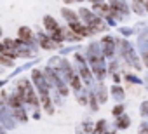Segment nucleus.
Wrapping results in <instances>:
<instances>
[{
  "mask_svg": "<svg viewBox=\"0 0 148 134\" xmlns=\"http://www.w3.org/2000/svg\"><path fill=\"white\" fill-rule=\"evenodd\" d=\"M18 92L21 94V98H23V101L25 103H28L30 106H38V99H37V96H35V91H33V87H32V82L28 80V79H21V80H18Z\"/></svg>",
  "mask_w": 148,
  "mask_h": 134,
  "instance_id": "nucleus-1",
  "label": "nucleus"
},
{
  "mask_svg": "<svg viewBox=\"0 0 148 134\" xmlns=\"http://www.w3.org/2000/svg\"><path fill=\"white\" fill-rule=\"evenodd\" d=\"M92 134H103V132H101V131H98V129H94V131H92Z\"/></svg>",
  "mask_w": 148,
  "mask_h": 134,
  "instance_id": "nucleus-24",
  "label": "nucleus"
},
{
  "mask_svg": "<svg viewBox=\"0 0 148 134\" xmlns=\"http://www.w3.org/2000/svg\"><path fill=\"white\" fill-rule=\"evenodd\" d=\"M124 110H125V106L120 103V105H117V106L113 108V111H112V113H113L115 117H120V115H124Z\"/></svg>",
  "mask_w": 148,
  "mask_h": 134,
  "instance_id": "nucleus-17",
  "label": "nucleus"
},
{
  "mask_svg": "<svg viewBox=\"0 0 148 134\" xmlns=\"http://www.w3.org/2000/svg\"><path fill=\"white\" fill-rule=\"evenodd\" d=\"M94 94H96V98L99 99V103H106V98H108V94H106V87H105L103 84H99V85L96 87Z\"/></svg>",
  "mask_w": 148,
  "mask_h": 134,
  "instance_id": "nucleus-11",
  "label": "nucleus"
},
{
  "mask_svg": "<svg viewBox=\"0 0 148 134\" xmlns=\"http://www.w3.org/2000/svg\"><path fill=\"white\" fill-rule=\"evenodd\" d=\"M117 129H127L129 125H131V118L124 113V115H120V117H117Z\"/></svg>",
  "mask_w": 148,
  "mask_h": 134,
  "instance_id": "nucleus-12",
  "label": "nucleus"
},
{
  "mask_svg": "<svg viewBox=\"0 0 148 134\" xmlns=\"http://www.w3.org/2000/svg\"><path fill=\"white\" fill-rule=\"evenodd\" d=\"M14 59L12 56H7V54H0V61H2L4 66H14Z\"/></svg>",
  "mask_w": 148,
  "mask_h": 134,
  "instance_id": "nucleus-15",
  "label": "nucleus"
},
{
  "mask_svg": "<svg viewBox=\"0 0 148 134\" xmlns=\"http://www.w3.org/2000/svg\"><path fill=\"white\" fill-rule=\"evenodd\" d=\"M92 127H94V125H92L91 120H86V122H84V131H86V132H92V131H94Z\"/></svg>",
  "mask_w": 148,
  "mask_h": 134,
  "instance_id": "nucleus-20",
  "label": "nucleus"
},
{
  "mask_svg": "<svg viewBox=\"0 0 148 134\" xmlns=\"http://www.w3.org/2000/svg\"><path fill=\"white\" fill-rule=\"evenodd\" d=\"M42 23H44V28H45L47 31H54V30L59 28V26H58V21H56L52 16H44Z\"/></svg>",
  "mask_w": 148,
  "mask_h": 134,
  "instance_id": "nucleus-8",
  "label": "nucleus"
},
{
  "mask_svg": "<svg viewBox=\"0 0 148 134\" xmlns=\"http://www.w3.org/2000/svg\"><path fill=\"white\" fill-rule=\"evenodd\" d=\"M143 61H145V64L148 66V49H145V51H143Z\"/></svg>",
  "mask_w": 148,
  "mask_h": 134,
  "instance_id": "nucleus-22",
  "label": "nucleus"
},
{
  "mask_svg": "<svg viewBox=\"0 0 148 134\" xmlns=\"http://www.w3.org/2000/svg\"><path fill=\"white\" fill-rule=\"evenodd\" d=\"M112 96H113L117 101H122L125 94H124V89H122L120 85H117V84H115V85H112Z\"/></svg>",
  "mask_w": 148,
  "mask_h": 134,
  "instance_id": "nucleus-13",
  "label": "nucleus"
},
{
  "mask_svg": "<svg viewBox=\"0 0 148 134\" xmlns=\"http://www.w3.org/2000/svg\"><path fill=\"white\" fill-rule=\"evenodd\" d=\"M92 4H99V2H103V0H91Z\"/></svg>",
  "mask_w": 148,
  "mask_h": 134,
  "instance_id": "nucleus-25",
  "label": "nucleus"
},
{
  "mask_svg": "<svg viewBox=\"0 0 148 134\" xmlns=\"http://www.w3.org/2000/svg\"><path fill=\"white\" fill-rule=\"evenodd\" d=\"M124 79H125V80H129V82H132V84H141V80H139L138 77L129 75V73H125V75H124Z\"/></svg>",
  "mask_w": 148,
  "mask_h": 134,
  "instance_id": "nucleus-19",
  "label": "nucleus"
},
{
  "mask_svg": "<svg viewBox=\"0 0 148 134\" xmlns=\"http://www.w3.org/2000/svg\"><path fill=\"white\" fill-rule=\"evenodd\" d=\"M23 98H21V94L19 92H16V94H12V96H9V101H7V105L9 106H12V110L14 108H19V106H23Z\"/></svg>",
  "mask_w": 148,
  "mask_h": 134,
  "instance_id": "nucleus-10",
  "label": "nucleus"
},
{
  "mask_svg": "<svg viewBox=\"0 0 148 134\" xmlns=\"http://www.w3.org/2000/svg\"><path fill=\"white\" fill-rule=\"evenodd\" d=\"M61 16L68 21V23H73V21H80L79 19V12H75V11H71V9H68V7H63L61 9Z\"/></svg>",
  "mask_w": 148,
  "mask_h": 134,
  "instance_id": "nucleus-7",
  "label": "nucleus"
},
{
  "mask_svg": "<svg viewBox=\"0 0 148 134\" xmlns=\"http://www.w3.org/2000/svg\"><path fill=\"white\" fill-rule=\"evenodd\" d=\"M119 45H120V51H122V57L132 66L134 70H141V63L138 61V56H136L132 45L127 40H119Z\"/></svg>",
  "mask_w": 148,
  "mask_h": 134,
  "instance_id": "nucleus-2",
  "label": "nucleus"
},
{
  "mask_svg": "<svg viewBox=\"0 0 148 134\" xmlns=\"http://www.w3.org/2000/svg\"><path fill=\"white\" fill-rule=\"evenodd\" d=\"M98 98H96V94L94 92H91L89 94V105H91V108H92V111H98Z\"/></svg>",
  "mask_w": 148,
  "mask_h": 134,
  "instance_id": "nucleus-16",
  "label": "nucleus"
},
{
  "mask_svg": "<svg viewBox=\"0 0 148 134\" xmlns=\"http://www.w3.org/2000/svg\"><path fill=\"white\" fill-rule=\"evenodd\" d=\"M146 12H148V2H146Z\"/></svg>",
  "mask_w": 148,
  "mask_h": 134,
  "instance_id": "nucleus-26",
  "label": "nucleus"
},
{
  "mask_svg": "<svg viewBox=\"0 0 148 134\" xmlns=\"http://www.w3.org/2000/svg\"><path fill=\"white\" fill-rule=\"evenodd\" d=\"M14 118H18L19 122H26V120H28V115H26V111L23 110V106L14 108Z\"/></svg>",
  "mask_w": 148,
  "mask_h": 134,
  "instance_id": "nucleus-14",
  "label": "nucleus"
},
{
  "mask_svg": "<svg viewBox=\"0 0 148 134\" xmlns=\"http://www.w3.org/2000/svg\"><path fill=\"white\" fill-rule=\"evenodd\" d=\"M119 31H120V33H122V35H125V37H129V35H131V33H132V30H131V28H125V26H124V28H120V30H119Z\"/></svg>",
  "mask_w": 148,
  "mask_h": 134,
  "instance_id": "nucleus-21",
  "label": "nucleus"
},
{
  "mask_svg": "<svg viewBox=\"0 0 148 134\" xmlns=\"http://www.w3.org/2000/svg\"><path fill=\"white\" fill-rule=\"evenodd\" d=\"M18 38H21L23 42H26L28 45H35V38H33V31L28 26H21L18 30Z\"/></svg>",
  "mask_w": 148,
  "mask_h": 134,
  "instance_id": "nucleus-5",
  "label": "nucleus"
},
{
  "mask_svg": "<svg viewBox=\"0 0 148 134\" xmlns=\"http://www.w3.org/2000/svg\"><path fill=\"white\" fill-rule=\"evenodd\" d=\"M101 49H103V54L106 56V57H112L113 54H115V40L110 37V35H105L103 38H101Z\"/></svg>",
  "mask_w": 148,
  "mask_h": 134,
  "instance_id": "nucleus-4",
  "label": "nucleus"
},
{
  "mask_svg": "<svg viewBox=\"0 0 148 134\" xmlns=\"http://www.w3.org/2000/svg\"><path fill=\"white\" fill-rule=\"evenodd\" d=\"M139 111H141V115H143V117H148V101H143V103H141Z\"/></svg>",
  "mask_w": 148,
  "mask_h": 134,
  "instance_id": "nucleus-18",
  "label": "nucleus"
},
{
  "mask_svg": "<svg viewBox=\"0 0 148 134\" xmlns=\"http://www.w3.org/2000/svg\"><path fill=\"white\" fill-rule=\"evenodd\" d=\"M108 4L112 7V16L115 19H125L129 14V5L125 0H108Z\"/></svg>",
  "mask_w": 148,
  "mask_h": 134,
  "instance_id": "nucleus-3",
  "label": "nucleus"
},
{
  "mask_svg": "<svg viewBox=\"0 0 148 134\" xmlns=\"http://www.w3.org/2000/svg\"><path fill=\"white\" fill-rule=\"evenodd\" d=\"M63 2H64V4H68V5H70V4H73V2H79V0H63Z\"/></svg>",
  "mask_w": 148,
  "mask_h": 134,
  "instance_id": "nucleus-23",
  "label": "nucleus"
},
{
  "mask_svg": "<svg viewBox=\"0 0 148 134\" xmlns=\"http://www.w3.org/2000/svg\"><path fill=\"white\" fill-rule=\"evenodd\" d=\"M132 11L139 16H143L146 12V2L145 0H132Z\"/></svg>",
  "mask_w": 148,
  "mask_h": 134,
  "instance_id": "nucleus-9",
  "label": "nucleus"
},
{
  "mask_svg": "<svg viewBox=\"0 0 148 134\" xmlns=\"http://www.w3.org/2000/svg\"><path fill=\"white\" fill-rule=\"evenodd\" d=\"M38 44H40V47H42V49H45V51H54L56 47H59V45H58L51 37H47V35H45V33H42V31L38 33Z\"/></svg>",
  "mask_w": 148,
  "mask_h": 134,
  "instance_id": "nucleus-6",
  "label": "nucleus"
}]
</instances>
